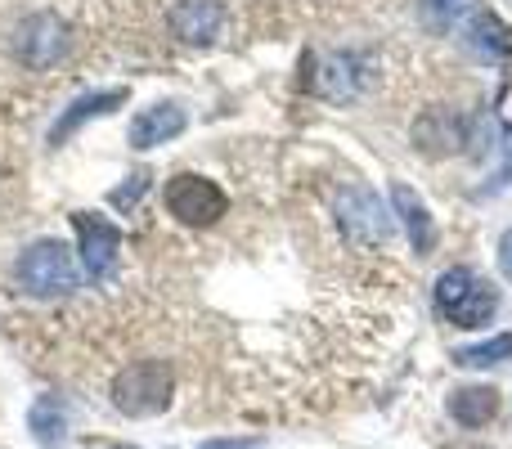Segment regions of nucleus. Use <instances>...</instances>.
<instances>
[{"label":"nucleus","instance_id":"4","mask_svg":"<svg viewBox=\"0 0 512 449\" xmlns=\"http://www.w3.org/2000/svg\"><path fill=\"white\" fill-rule=\"evenodd\" d=\"M167 212L176 216L180 225H216L225 216V194H221V185L216 180H207V176H194V171H180V176H171L167 180Z\"/></svg>","mask_w":512,"mask_h":449},{"label":"nucleus","instance_id":"13","mask_svg":"<svg viewBox=\"0 0 512 449\" xmlns=\"http://www.w3.org/2000/svg\"><path fill=\"white\" fill-rule=\"evenodd\" d=\"M63 427H68V409H63L59 396H41L32 405V432L41 445H54L63 436Z\"/></svg>","mask_w":512,"mask_h":449},{"label":"nucleus","instance_id":"15","mask_svg":"<svg viewBox=\"0 0 512 449\" xmlns=\"http://www.w3.org/2000/svg\"><path fill=\"white\" fill-rule=\"evenodd\" d=\"M468 32L477 36V45L486 54H512V27H504L495 14H481L477 9V14L468 18Z\"/></svg>","mask_w":512,"mask_h":449},{"label":"nucleus","instance_id":"16","mask_svg":"<svg viewBox=\"0 0 512 449\" xmlns=\"http://www.w3.org/2000/svg\"><path fill=\"white\" fill-rule=\"evenodd\" d=\"M423 9L436 27H450V23H463V18L477 14V0H423Z\"/></svg>","mask_w":512,"mask_h":449},{"label":"nucleus","instance_id":"8","mask_svg":"<svg viewBox=\"0 0 512 449\" xmlns=\"http://www.w3.org/2000/svg\"><path fill=\"white\" fill-rule=\"evenodd\" d=\"M221 23H225L221 0H176V9H171V27H176V36L189 45L216 41Z\"/></svg>","mask_w":512,"mask_h":449},{"label":"nucleus","instance_id":"11","mask_svg":"<svg viewBox=\"0 0 512 449\" xmlns=\"http://www.w3.org/2000/svg\"><path fill=\"white\" fill-rule=\"evenodd\" d=\"M450 414L463 427H486L499 414V391L495 387H459L450 396Z\"/></svg>","mask_w":512,"mask_h":449},{"label":"nucleus","instance_id":"7","mask_svg":"<svg viewBox=\"0 0 512 449\" xmlns=\"http://www.w3.org/2000/svg\"><path fill=\"white\" fill-rule=\"evenodd\" d=\"M72 229L81 238V261H86L90 279H104L117 265V252H122V229L95 212H72Z\"/></svg>","mask_w":512,"mask_h":449},{"label":"nucleus","instance_id":"10","mask_svg":"<svg viewBox=\"0 0 512 449\" xmlns=\"http://www.w3.org/2000/svg\"><path fill=\"white\" fill-rule=\"evenodd\" d=\"M391 203H396L400 221H405V229H409V243H414V252H418V256H427V252L436 247L432 212H427V207L418 203V194H414L409 185H396V189H391Z\"/></svg>","mask_w":512,"mask_h":449},{"label":"nucleus","instance_id":"17","mask_svg":"<svg viewBox=\"0 0 512 449\" xmlns=\"http://www.w3.org/2000/svg\"><path fill=\"white\" fill-rule=\"evenodd\" d=\"M144 189H149V176H131V185L113 189V207H135V203H140Z\"/></svg>","mask_w":512,"mask_h":449},{"label":"nucleus","instance_id":"2","mask_svg":"<svg viewBox=\"0 0 512 449\" xmlns=\"http://www.w3.org/2000/svg\"><path fill=\"white\" fill-rule=\"evenodd\" d=\"M436 310H441L454 328H481L495 319L499 292L459 265V270H445L441 279H436Z\"/></svg>","mask_w":512,"mask_h":449},{"label":"nucleus","instance_id":"6","mask_svg":"<svg viewBox=\"0 0 512 449\" xmlns=\"http://www.w3.org/2000/svg\"><path fill=\"white\" fill-rule=\"evenodd\" d=\"M68 50V23L59 14H32L18 23L14 32V54L32 72H45L50 63H59V54Z\"/></svg>","mask_w":512,"mask_h":449},{"label":"nucleus","instance_id":"5","mask_svg":"<svg viewBox=\"0 0 512 449\" xmlns=\"http://www.w3.org/2000/svg\"><path fill=\"white\" fill-rule=\"evenodd\" d=\"M337 221H342L346 238L360 243V247H378V243H387V238L396 234L391 212L382 207V198L373 194V189H364V185H346L342 194H337Z\"/></svg>","mask_w":512,"mask_h":449},{"label":"nucleus","instance_id":"9","mask_svg":"<svg viewBox=\"0 0 512 449\" xmlns=\"http://www.w3.org/2000/svg\"><path fill=\"white\" fill-rule=\"evenodd\" d=\"M185 122H189L185 108H176V104L144 108V113L131 122V149H158V144L176 140V135L185 131Z\"/></svg>","mask_w":512,"mask_h":449},{"label":"nucleus","instance_id":"12","mask_svg":"<svg viewBox=\"0 0 512 449\" xmlns=\"http://www.w3.org/2000/svg\"><path fill=\"white\" fill-rule=\"evenodd\" d=\"M117 104H126V90H104V95H81L77 104L68 108V113L54 122V131H50V144H63L72 131H77L81 122H90V117H99V113H108V108H117Z\"/></svg>","mask_w":512,"mask_h":449},{"label":"nucleus","instance_id":"14","mask_svg":"<svg viewBox=\"0 0 512 449\" xmlns=\"http://www.w3.org/2000/svg\"><path fill=\"white\" fill-rule=\"evenodd\" d=\"M499 360H512V333H499L481 346L454 351V364H459V369H486V364H499Z\"/></svg>","mask_w":512,"mask_h":449},{"label":"nucleus","instance_id":"1","mask_svg":"<svg viewBox=\"0 0 512 449\" xmlns=\"http://www.w3.org/2000/svg\"><path fill=\"white\" fill-rule=\"evenodd\" d=\"M176 391V373L167 360H131L113 378V405L131 418H153L171 405Z\"/></svg>","mask_w":512,"mask_h":449},{"label":"nucleus","instance_id":"18","mask_svg":"<svg viewBox=\"0 0 512 449\" xmlns=\"http://www.w3.org/2000/svg\"><path fill=\"white\" fill-rule=\"evenodd\" d=\"M198 449H270V445H265V441H234V436H225V441H207Z\"/></svg>","mask_w":512,"mask_h":449},{"label":"nucleus","instance_id":"3","mask_svg":"<svg viewBox=\"0 0 512 449\" xmlns=\"http://www.w3.org/2000/svg\"><path fill=\"white\" fill-rule=\"evenodd\" d=\"M14 279H18V288L32 292V297H59V292L77 288L81 274H77L72 252L59 238H41V243H32L14 261Z\"/></svg>","mask_w":512,"mask_h":449},{"label":"nucleus","instance_id":"19","mask_svg":"<svg viewBox=\"0 0 512 449\" xmlns=\"http://www.w3.org/2000/svg\"><path fill=\"white\" fill-rule=\"evenodd\" d=\"M499 270H504V279H512V229L499 238Z\"/></svg>","mask_w":512,"mask_h":449}]
</instances>
